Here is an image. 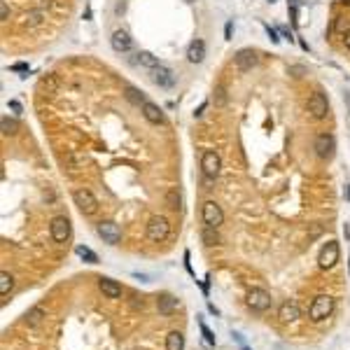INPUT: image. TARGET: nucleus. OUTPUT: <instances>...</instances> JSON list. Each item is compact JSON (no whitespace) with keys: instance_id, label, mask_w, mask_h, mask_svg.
<instances>
[{"instance_id":"obj_15","label":"nucleus","mask_w":350,"mask_h":350,"mask_svg":"<svg viewBox=\"0 0 350 350\" xmlns=\"http://www.w3.org/2000/svg\"><path fill=\"white\" fill-rule=\"evenodd\" d=\"M56 91H59V80H56L54 75H45L38 82V93H40V96H45V98H54Z\"/></svg>"},{"instance_id":"obj_22","label":"nucleus","mask_w":350,"mask_h":350,"mask_svg":"<svg viewBox=\"0 0 350 350\" xmlns=\"http://www.w3.org/2000/svg\"><path fill=\"white\" fill-rule=\"evenodd\" d=\"M166 206L171 208V210H182V194H180V189L177 187H171V189L166 191Z\"/></svg>"},{"instance_id":"obj_43","label":"nucleus","mask_w":350,"mask_h":350,"mask_svg":"<svg viewBox=\"0 0 350 350\" xmlns=\"http://www.w3.org/2000/svg\"><path fill=\"white\" fill-rule=\"evenodd\" d=\"M348 268H350V262H348Z\"/></svg>"},{"instance_id":"obj_24","label":"nucleus","mask_w":350,"mask_h":350,"mask_svg":"<svg viewBox=\"0 0 350 350\" xmlns=\"http://www.w3.org/2000/svg\"><path fill=\"white\" fill-rule=\"evenodd\" d=\"M75 255L80 259H84L87 264H98V255L91 250V248H87V245H77L75 248Z\"/></svg>"},{"instance_id":"obj_20","label":"nucleus","mask_w":350,"mask_h":350,"mask_svg":"<svg viewBox=\"0 0 350 350\" xmlns=\"http://www.w3.org/2000/svg\"><path fill=\"white\" fill-rule=\"evenodd\" d=\"M133 63H136V66H143V68H147V70H154L157 66H161L159 59H157L152 52H138Z\"/></svg>"},{"instance_id":"obj_18","label":"nucleus","mask_w":350,"mask_h":350,"mask_svg":"<svg viewBox=\"0 0 350 350\" xmlns=\"http://www.w3.org/2000/svg\"><path fill=\"white\" fill-rule=\"evenodd\" d=\"M143 117L150 124H164V122H166V117H164V112H161V107L157 105V103H152V100H147V103L143 105Z\"/></svg>"},{"instance_id":"obj_26","label":"nucleus","mask_w":350,"mask_h":350,"mask_svg":"<svg viewBox=\"0 0 350 350\" xmlns=\"http://www.w3.org/2000/svg\"><path fill=\"white\" fill-rule=\"evenodd\" d=\"M42 318H45V308H42V306H35L33 311L26 313V322H28L31 327H38L40 322H42Z\"/></svg>"},{"instance_id":"obj_31","label":"nucleus","mask_w":350,"mask_h":350,"mask_svg":"<svg viewBox=\"0 0 350 350\" xmlns=\"http://www.w3.org/2000/svg\"><path fill=\"white\" fill-rule=\"evenodd\" d=\"M198 325H201V334H203V339H206V343H208V346H215V334H213V332H210V329H208V325H206V322H203V320H201Z\"/></svg>"},{"instance_id":"obj_39","label":"nucleus","mask_w":350,"mask_h":350,"mask_svg":"<svg viewBox=\"0 0 350 350\" xmlns=\"http://www.w3.org/2000/svg\"><path fill=\"white\" fill-rule=\"evenodd\" d=\"M346 194H348V198H350V184H348V187H346Z\"/></svg>"},{"instance_id":"obj_25","label":"nucleus","mask_w":350,"mask_h":350,"mask_svg":"<svg viewBox=\"0 0 350 350\" xmlns=\"http://www.w3.org/2000/svg\"><path fill=\"white\" fill-rule=\"evenodd\" d=\"M126 98H129L133 105H138V107H143L145 103H147L145 93L140 91V89H136V87H126Z\"/></svg>"},{"instance_id":"obj_3","label":"nucleus","mask_w":350,"mask_h":350,"mask_svg":"<svg viewBox=\"0 0 350 350\" xmlns=\"http://www.w3.org/2000/svg\"><path fill=\"white\" fill-rule=\"evenodd\" d=\"M73 201H75V206L80 208L82 215H93L98 210V198L93 196L89 189H84V187L73 191Z\"/></svg>"},{"instance_id":"obj_11","label":"nucleus","mask_w":350,"mask_h":350,"mask_svg":"<svg viewBox=\"0 0 350 350\" xmlns=\"http://www.w3.org/2000/svg\"><path fill=\"white\" fill-rule=\"evenodd\" d=\"M70 220L68 217H63V215H59V217H54L52 224H49V234H52V238L56 241V243H66L70 238Z\"/></svg>"},{"instance_id":"obj_17","label":"nucleus","mask_w":350,"mask_h":350,"mask_svg":"<svg viewBox=\"0 0 350 350\" xmlns=\"http://www.w3.org/2000/svg\"><path fill=\"white\" fill-rule=\"evenodd\" d=\"M98 287L107 299H119L122 297V285L112 278H98Z\"/></svg>"},{"instance_id":"obj_12","label":"nucleus","mask_w":350,"mask_h":350,"mask_svg":"<svg viewBox=\"0 0 350 350\" xmlns=\"http://www.w3.org/2000/svg\"><path fill=\"white\" fill-rule=\"evenodd\" d=\"M234 63H236V68L241 70V73H248V70H252L259 63V54L255 52V49H250V47L238 49L236 56H234Z\"/></svg>"},{"instance_id":"obj_27","label":"nucleus","mask_w":350,"mask_h":350,"mask_svg":"<svg viewBox=\"0 0 350 350\" xmlns=\"http://www.w3.org/2000/svg\"><path fill=\"white\" fill-rule=\"evenodd\" d=\"M0 126H2V133H5V136H16V133H19V124H16V119L2 117V119H0Z\"/></svg>"},{"instance_id":"obj_16","label":"nucleus","mask_w":350,"mask_h":350,"mask_svg":"<svg viewBox=\"0 0 350 350\" xmlns=\"http://www.w3.org/2000/svg\"><path fill=\"white\" fill-rule=\"evenodd\" d=\"M203 59H206V42H203L201 38H196L189 47H187V61H189V63H201Z\"/></svg>"},{"instance_id":"obj_32","label":"nucleus","mask_w":350,"mask_h":350,"mask_svg":"<svg viewBox=\"0 0 350 350\" xmlns=\"http://www.w3.org/2000/svg\"><path fill=\"white\" fill-rule=\"evenodd\" d=\"M203 241H206V245H215L220 238H217V234H215V229L206 227V231H203Z\"/></svg>"},{"instance_id":"obj_7","label":"nucleus","mask_w":350,"mask_h":350,"mask_svg":"<svg viewBox=\"0 0 350 350\" xmlns=\"http://www.w3.org/2000/svg\"><path fill=\"white\" fill-rule=\"evenodd\" d=\"M201 217H203V224L210 229H217L224 222V213H222V208L215 203V201H206L203 208H201Z\"/></svg>"},{"instance_id":"obj_1","label":"nucleus","mask_w":350,"mask_h":350,"mask_svg":"<svg viewBox=\"0 0 350 350\" xmlns=\"http://www.w3.org/2000/svg\"><path fill=\"white\" fill-rule=\"evenodd\" d=\"M334 311V299L327 297V294H320V297L313 299L311 308H308V318L313 322H322V320H327Z\"/></svg>"},{"instance_id":"obj_21","label":"nucleus","mask_w":350,"mask_h":350,"mask_svg":"<svg viewBox=\"0 0 350 350\" xmlns=\"http://www.w3.org/2000/svg\"><path fill=\"white\" fill-rule=\"evenodd\" d=\"M278 318H280L282 322H294V320L299 318V306L294 304V301H285V304L280 306V311H278Z\"/></svg>"},{"instance_id":"obj_4","label":"nucleus","mask_w":350,"mask_h":350,"mask_svg":"<svg viewBox=\"0 0 350 350\" xmlns=\"http://www.w3.org/2000/svg\"><path fill=\"white\" fill-rule=\"evenodd\" d=\"M313 150L322 161H329L336 152V140L332 133H318L315 136V143H313Z\"/></svg>"},{"instance_id":"obj_6","label":"nucleus","mask_w":350,"mask_h":350,"mask_svg":"<svg viewBox=\"0 0 350 350\" xmlns=\"http://www.w3.org/2000/svg\"><path fill=\"white\" fill-rule=\"evenodd\" d=\"M96 234H98V236L103 238V243H107V245H117L122 241V229H119V224H114V222H110V220L98 222V224H96Z\"/></svg>"},{"instance_id":"obj_29","label":"nucleus","mask_w":350,"mask_h":350,"mask_svg":"<svg viewBox=\"0 0 350 350\" xmlns=\"http://www.w3.org/2000/svg\"><path fill=\"white\" fill-rule=\"evenodd\" d=\"M213 103H215L217 107H224V105H227V89H224L222 84H217V87H215V91H213Z\"/></svg>"},{"instance_id":"obj_14","label":"nucleus","mask_w":350,"mask_h":350,"mask_svg":"<svg viewBox=\"0 0 350 350\" xmlns=\"http://www.w3.org/2000/svg\"><path fill=\"white\" fill-rule=\"evenodd\" d=\"M110 45H112V49L117 54H126L133 49V38H131L124 28H117V31L110 35Z\"/></svg>"},{"instance_id":"obj_19","label":"nucleus","mask_w":350,"mask_h":350,"mask_svg":"<svg viewBox=\"0 0 350 350\" xmlns=\"http://www.w3.org/2000/svg\"><path fill=\"white\" fill-rule=\"evenodd\" d=\"M177 306H180V301H177L173 294H164V297H159V301H157V308H159L161 315H173V313L177 311Z\"/></svg>"},{"instance_id":"obj_5","label":"nucleus","mask_w":350,"mask_h":350,"mask_svg":"<svg viewBox=\"0 0 350 350\" xmlns=\"http://www.w3.org/2000/svg\"><path fill=\"white\" fill-rule=\"evenodd\" d=\"M220 168H222L220 154L215 150H203V154H201V171H203V175L208 180H215L220 175Z\"/></svg>"},{"instance_id":"obj_8","label":"nucleus","mask_w":350,"mask_h":350,"mask_svg":"<svg viewBox=\"0 0 350 350\" xmlns=\"http://www.w3.org/2000/svg\"><path fill=\"white\" fill-rule=\"evenodd\" d=\"M248 306L257 313L268 311V308H271V294L262 287H252L250 292H248Z\"/></svg>"},{"instance_id":"obj_9","label":"nucleus","mask_w":350,"mask_h":350,"mask_svg":"<svg viewBox=\"0 0 350 350\" xmlns=\"http://www.w3.org/2000/svg\"><path fill=\"white\" fill-rule=\"evenodd\" d=\"M308 112H311L313 119H325L329 114V103L327 96L322 91H313L311 98H308Z\"/></svg>"},{"instance_id":"obj_13","label":"nucleus","mask_w":350,"mask_h":350,"mask_svg":"<svg viewBox=\"0 0 350 350\" xmlns=\"http://www.w3.org/2000/svg\"><path fill=\"white\" fill-rule=\"evenodd\" d=\"M150 73H152V82L157 84V87H161V89H171V87H175V80H177V77H175V73L171 68H168V66H157V68L154 70H150Z\"/></svg>"},{"instance_id":"obj_28","label":"nucleus","mask_w":350,"mask_h":350,"mask_svg":"<svg viewBox=\"0 0 350 350\" xmlns=\"http://www.w3.org/2000/svg\"><path fill=\"white\" fill-rule=\"evenodd\" d=\"M12 287H14V278H12L7 271H2V273H0V294H2V297H7Z\"/></svg>"},{"instance_id":"obj_23","label":"nucleus","mask_w":350,"mask_h":350,"mask_svg":"<svg viewBox=\"0 0 350 350\" xmlns=\"http://www.w3.org/2000/svg\"><path fill=\"white\" fill-rule=\"evenodd\" d=\"M184 348V336L182 332H171L166 336V350H182Z\"/></svg>"},{"instance_id":"obj_2","label":"nucleus","mask_w":350,"mask_h":350,"mask_svg":"<svg viewBox=\"0 0 350 350\" xmlns=\"http://www.w3.org/2000/svg\"><path fill=\"white\" fill-rule=\"evenodd\" d=\"M168 234H171V222H168L164 215H154L152 220L147 222V238H150L152 243L166 241Z\"/></svg>"},{"instance_id":"obj_34","label":"nucleus","mask_w":350,"mask_h":350,"mask_svg":"<svg viewBox=\"0 0 350 350\" xmlns=\"http://www.w3.org/2000/svg\"><path fill=\"white\" fill-rule=\"evenodd\" d=\"M12 70H16V73H26V70H28V66H26V63H14V66H12Z\"/></svg>"},{"instance_id":"obj_36","label":"nucleus","mask_w":350,"mask_h":350,"mask_svg":"<svg viewBox=\"0 0 350 350\" xmlns=\"http://www.w3.org/2000/svg\"><path fill=\"white\" fill-rule=\"evenodd\" d=\"M343 45H346V49L350 52V31H346V35H343Z\"/></svg>"},{"instance_id":"obj_37","label":"nucleus","mask_w":350,"mask_h":350,"mask_svg":"<svg viewBox=\"0 0 350 350\" xmlns=\"http://www.w3.org/2000/svg\"><path fill=\"white\" fill-rule=\"evenodd\" d=\"M9 107H12V110H14V112H21V105H19V103H16V100H9Z\"/></svg>"},{"instance_id":"obj_35","label":"nucleus","mask_w":350,"mask_h":350,"mask_svg":"<svg viewBox=\"0 0 350 350\" xmlns=\"http://www.w3.org/2000/svg\"><path fill=\"white\" fill-rule=\"evenodd\" d=\"M266 33H268V38H271V42H280V38H278V33H275V31H271L268 26H266Z\"/></svg>"},{"instance_id":"obj_38","label":"nucleus","mask_w":350,"mask_h":350,"mask_svg":"<svg viewBox=\"0 0 350 350\" xmlns=\"http://www.w3.org/2000/svg\"><path fill=\"white\" fill-rule=\"evenodd\" d=\"M301 2H304V0H292V5H294V7H297V5H301Z\"/></svg>"},{"instance_id":"obj_10","label":"nucleus","mask_w":350,"mask_h":350,"mask_svg":"<svg viewBox=\"0 0 350 350\" xmlns=\"http://www.w3.org/2000/svg\"><path fill=\"white\" fill-rule=\"evenodd\" d=\"M339 255H341V250H339V243H336V241H327V243L322 245L320 255H318L320 268H332L336 262H339Z\"/></svg>"},{"instance_id":"obj_42","label":"nucleus","mask_w":350,"mask_h":350,"mask_svg":"<svg viewBox=\"0 0 350 350\" xmlns=\"http://www.w3.org/2000/svg\"><path fill=\"white\" fill-rule=\"evenodd\" d=\"M187 2H194V0H187Z\"/></svg>"},{"instance_id":"obj_33","label":"nucleus","mask_w":350,"mask_h":350,"mask_svg":"<svg viewBox=\"0 0 350 350\" xmlns=\"http://www.w3.org/2000/svg\"><path fill=\"white\" fill-rule=\"evenodd\" d=\"M7 16H9V7H7V2L2 0V2H0V19L7 21Z\"/></svg>"},{"instance_id":"obj_30","label":"nucleus","mask_w":350,"mask_h":350,"mask_svg":"<svg viewBox=\"0 0 350 350\" xmlns=\"http://www.w3.org/2000/svg\"><path fill=\"white\" fill-rule=\"evenodd\" d=\"M26 23H28V26H38V23H42V12H40V9L28 12V14H26Z\"/></svg>"},{"instance_id":"obj_41","label":"nucleus","mask_w":350,"mask_h":350,"mask_svg":"<svg viewBox=\"0 0 350 350\" xmlns=\"http://www.w3.org/2000/svg\"><path fill=\"white\" fill-rule=\"evenodd\" d=\"M243 350H250V348H245V346H243Z\"/></svg>"},{"instance_id":"obj_40","label":"nucleus","mask_w":350,"mask_h":350,"mask_svg":"<svg viewBox=\"0 0 350 350\" xmlns=\"http://www.w3.org/2000/svg\"><path fill=\"white\" fill-rule=\"evenodd\" d=\"M341 2H343V5H350V0H341Z\"/></svg>"}]
</instances>
